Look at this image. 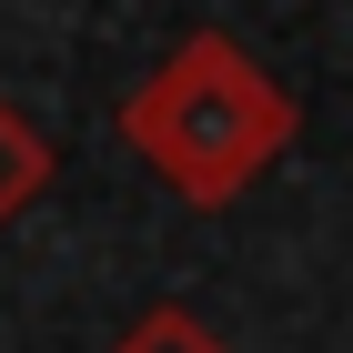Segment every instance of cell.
<instances>
[{"label":"cell","instance_id":"obj_2","mask_svg":"<svg viewBox=\"0 0 353 353\" xmlns=\"http://www.w3.org/2000/svg\"><path fill=\"white\" fill-rule=\"evenodd\" d=\"M51 172H61V152L41 132H30L21 111L0 101V232H10V222L30 212V202H41V192H51Z\"/></svg>","mask_w":353,"mask_h":353},{"label":"cell","instance_id":"obj_1","mask_svg":"<svg viewBox=\"0 0 353 353\" xmlns=\"http://www.w3.org/2000/svg\"><path fill=\"white\" fill-rule=\"evenodd\" d=\"M303 111L232 30H192L182 51L121 101V141L162 172V192H182L192 212L243 202L283 152H293Z\"/></svg>","mask_w":353,"mask_h":353},{"label":"cell","instance_id":"obj_3","mask_svg":"<svg viewBox=\"0 0 353 353\" xmlns=\"http://www.w3.org/2000/svg\"><path fill=\"white\" fill-rule=\"evenodd\" d=\"M111 353H232V343H222L192 303H152V313L121 323V343H111Z\"/></svg>","mask_w":353,"mask_h":353}]
</instances>
